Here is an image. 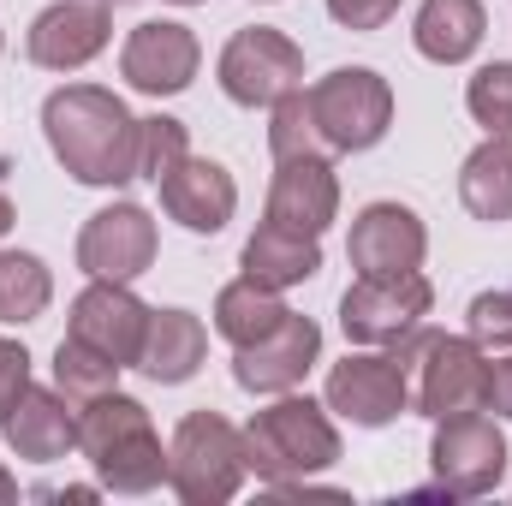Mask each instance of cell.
Returning a JSON list of instances; mask_svg holds the SVG:
<instances>
[{
  "instance_id": "6da1fadb",
  "label": "cell",
  "mask_w": 512,
  "mask_h": 506,
  "mask_svg": "<svg viewBox=\"0 0 512 506\" xmlns=\"http://www.w3.org/2000/svg\"><path fill=\"white\" fill-rule=\"evenodd\" d=\"M137 131H143V120H131V108L102 84H60L42 102V137L78 185H102V191L131 185L137 179Z\"/></svg>"
},
{
  "instance_id": "7a4b0ae2",
  "label": "cell",
  "mask_w": 512,
  "mask_h": 506,
  "mask_svg": "<svg viewBox=\"0 0 512 506\" xmlns=\"http://www.w3.org/2000/svg\"><path fill=\"white\" fill-rule=\"evenodd\" d=\"M78 447H84L96 483L114 495H149L167 483V447H161L143 399H131L120 387L78 411Z\"/></svg>"
},
{
  "instance_id": "3957f363",
  "label": "cell",
  "mask_w": 512,
  "mask_h": 506,
  "mask_svg": "<svg viewBox=\"0 0 512 506\" xmlns=\"http://www.w3.org/2000/svg\"><path fill=\"white\" fill-rule=\"evenodd\" d=\"M239 435H245V471L268 489L304 483L340 459V429H334L328 405H316L304 393H274V405H262Z\"/></svg>"
},
{
  "instance_id": "277c9868",
  "label": "cell",
  "mask_w": 512,
  "mask_h": 506,
  "mask_svg": "<svg viewBox=\"0 0 512 506\" xmlns=\"http://www.w3.org/2000/svg\"><path fill=\"white\" fill-rule=\"evenodd\" d=\"M245 435L221 411H191L179 417L167 441V489L185 506H221L245 483Z\"/></svg>"
},
{
  "instance_id": "5b68a950",
  "label": "cell",
  "mask_w": 512,
  "mask_h": 506,
  "mask_svg": "<svg viewBox=\"0 0 512 506\" xmlns=\"http://www.w3.org/2000/svg\"><path fill=\"white\" fill-rule=\"evenodd\" d=\"M328 155H364L393 131V84L376 66H334L304 90Z\"/></svg>"
},
{
  "instance_id": "8992f818",
  "label": "cell",
  "mask_w": 512,
  "mask_h": 506,
  "mask_svg": "<svg viewBox=\"0 0 512 506\" xmlns=\"http://www.w3.org/2000/svg\"><path fill=\"white\" fill-rule=\"evenodd\" d=\"M435 310V286L423 268L411 274H358L340 298V328L352 346H405Z\"/></svg>"
},
{
  "instance_id": "52a82bcc",
  "label": "cell",
  "mask_w": 512,
  "mask_h": 506,
  "mask_svg": "<svg viewBox=\"0 0 512 506\" xmlns=\"http://www.w3.org/2000/svg\"><path fill=\"white\" fill-rule=\"evenodd\" d=\"M411 370H417V411L429 423L489 405V352L471 334H423L417 328Z\"/></svg>"
},
{
  "instance_id": "ba28073f",
  "label": "cell",
  "mask_w": 512,
  "mask_h": 506,
  "mask_svg": "<svg viewBox=\"0 0 512 506\" xmlns=\"http://www.w3.org/2000/svg\"><path fill=\"white\" fill-rule=\"evenodd\" d=\"M215 78H221L227 102H239V108H274L280 96L304 90V48H298L286 30L251 24V30H239V36L221 48Z\"/></svg>"
},
{
  "instance_id": "9c48e42d",
  "label": "cell",
  "mask_w": 512,
  "mask_h": 506,
  "mask_svg": "<svg viewBox=\"0 0 512 506\" xmlns=\"http://www.w3.org/2000/svg\"><path fill=\"white\" fill-rule=\"evenodd\" d=\"M322 405L334 417H346L352 429H387V423H399L411 411V364L399 352H382V346L352 352L346 364L328 370Z\"/></svg>"
},
{
  "instance_id": "30bf717a",
  "label": "cell",
  "mask_w": 512,
  "mask_h": 506,
  "mask_svg": "<svg viewBox=\"0 0 512 506\" xmlns=\"http://www.w3.org/2000/svg\"><path fill=\"white\" fill-rule=\"evenodd\" d=\"M429 465H435V483L447 495H459V501L495 495L501 477H507V435L483 411L441 417L435 423V441H429Z\"/></svg>"
},
{
  "instance_id": "8fae6325",
  "label": "cell",
  "mask_w": 512,
  "mask_h": 506,
  "mask_svg": "<svg viewBox=\"0 0 512 506\" xmlns=\"http://www.w3.org/2000/svg\"><path fill=\"white\" fill-rule=\"evenodd\" d=\"M155 251H161V233L149 221L143 203H108L84 221L78 233V268L90 280H137L155 268Z\"/></svg>"
},
{
  "instance_id": "7c38bea8",
  "label": "cell",
  "mask_w": 512,
  "mask_h": 506,
  "mask_svg": "<svg viewBox=\"0 0 512 506\" xmlns=\"http://www.w3.org/2000/svg\"><path fill=\"white\" fill-rule=\"evenodd\" d=\"M114 42V12L108 0H54L36 12L24 30V54L42 72H84L102 48Z\"/></svg>"
},
{
  "instance_id": "4fadbf2b",
  "label": "cell",
  "mask_w": 512,
  "mask_h": 506,
  "mask_svg": "<svg viewBox=\"0 0 512 506\" xmlns=\"http://www.w3.org/2000/svg\"><path fill=\"white\" fill-rule=\"evenodd\" d=\"M143 328H149V304L131 292L126 280H90V286L72 298V322H66L72 340H84L90 352L114 358L120 370H137Z\"/></svg>"
},
{
  "instance_id": "5bb4252c",
  "label": "cell",
  "mask_w": 512,
  "mask_h": 506,
  "mask_svg": "<svg viewBox=\"0 0 512 506\" xmlns=\"http://www.w3.org/2000/svg\"><path fill=\"white\" fill-rule=\"evenodd\" d=\"M197 66H203V48H197L191 24H173V18L137 24L120 48V78L137 96H179V90H191Z\"/></svg>"
},
{
  "instance_id": "9a60e30c",
  "label": "cell",
  "mask_w": 512,
  "mask_h": 506,
  "mask_svg": "<svg viewBox=\"0 0 512 506\" xmlns=\"http://www.w3.org/2000/svg\"><path fill=\"white\" fill-rule=\"evenodd\" d=\"M316 358H322V328L310 316L286 310V322L274 334H262L251 346H233V381L245 393H292L316 370Z\"/></svg>"
},
{
  "instance_id": "2e32d148",
  "label": "cell",
  "mask_w": 512,
  "mask_h": 506,
  "mask_svg": "<svg viewBox=\"0 0 512 506\" xmlns=\"http://www.w3.org/2000/svg\"><path fill=\"white\" fill-rule=\"evenodd\" d=\"M346 256L358 274H411L423 268L429 256V227L411 203H364L352 215V239H346Z\"/></svg>"
},
{
  "instance_id": "e0dca14e",
  "label": "cell",
  "mask_w": 512,
  "mask_h": 506,
  "mask_svg": "<svg viewBox=\"0 0 512 506\" xmlns=\"http://www.w3.org/2000/svg\"><path fill=\"white\" fill-rule=\"evenodd\" d=\"M340 215V173L328 155H292V161H274V185H268V215L274 227H292V233H310L322 239Z\"/></svg>"
},
{
  "instance_id": "ac0fdd59",
  "label": "cell",
  "mask_w": 512,
  "mask_h": 506,
  "mask_svg": "<svg viewBox=\"0 0 512 506\" xmlns=\"http://www.w3.org/2000/svg\"><path fill=\"white\" fill-rule=\"evenodd\" d=\"M155 191H161V209H167L185 233H221V227L233 221V209H239L233 173H227L221 161H209V155H185Z\"/></svg>"
},
{
  "instance_id": "d6986e66",
  "label": "cell",
  "mask_w": 512,
  "mask_h": 506,
  "mask_svg": "<svg viewBox=\"0 0 512 506\" xmlns=\"http://www.w3.org/2000/svg\"><path fill=\"white\" fill-rule=\"evenodd\" d=\"M0 435L12 441V453L18 459H30V465H54V459H66L72 447H78V411L66 405V393L54 387H30L24 399H18V411L0 423Z\"/></svg>"
},
{
  "instance_id": "ffe728a7",
  "label": "cell",
  "mask_w": 512,
  "mask_h": 506,
  "mask_svg": "<svg viewBox=\"0 0 512 506\" xmlns=\"http://www.w3.org/2000/svg\"><path fill=\"white\" fill-rule=\"evenodd\" d=\"M209 358V328L203 316L191 310H149V328H143V352H137V370L161 387H179L203 370Z\"/></svg>"
},
{
  "instance_id": "44dd1931",
  "label": "cell",
  "mask_w": 512,
  "mask_h": 506,
  "mask_svg": "<svg viewBox=\"0 0 512 506\" xmlns=\"http://www.w3.org/2000/svg\"><path fill=\"white\" fill-rule=\"evenodd\" d=\"M239 268L251 274L256 286H274V292H286V286H304V280H316V274H322V239L262 221L251 239H245Z\"/></svg>"
},
{
  "instance_id": "7402d4cb",
  "label": "cell",
  "mask_w": 512,
  "mask_h": 506,
  "mask_svg": "<svg viewBox=\"0 0 512 506\" xmlns=\"http://www.w3.org/2000/svg\"><path fill=\"white\" fill-rule=\"evenodd\" d=\"M483 30H489L483 0H423L417 24H411V42L435 66H465L483 48Z\"/></svg>"
},
{
  "instance_id": "603a6c76",
  "label": "cell",
  "mask_w": 512,
  "mask_h": 506,
  "mask_svg": "<svg viewBox=\"0 0 512 506\" xmlns=\"http://www.w3.org/2000/svg\"><path fill=\"white\" fill-rule=\"evenodd\" d=\"M459 203L477 221H489V227L512 221V137H489V143H477L465 155V167H459Z\"/></svg>"
},
{
  "instance_id": "cb8c5ba5",
  "label": "cell",
  "mask_w": 512,
  "mask_h": 506,
  "mask_svg": "<svg viewBox=\"0 0 512 506\" xmlns=\"http://www.w3.org/2000/svg\"><path fill=\"white\" fill-rule=\"evenodd\" d=\"M280 322H286L280 292H274V286H256L251 274H239L233 286L215 292V334H221L227 346H251L262 334H274Z\"/></svg>"
},
{
  "instance_id": "d4e9b609",
  "label": "cell",
  "mask_w": 512,
  "mask_h": 506,
  "mask_svg": "<svg viewBox=\"0 0 512 506\" xmlns=\"http://www.w3.org/2000/svg\"><path fill=\"white\" fill-rule=\"evenodd\" d=\"M54 304V274L30 251H0V322L24 328Z\"/></svg>"
},
{
  "instance_id": "484cf974",
  "label": "cell",
  "mask_w": 512,
  "mask_h": 506,
  "mask_svg": "<svg viewBox=\"0 0 512 506\" xmlns=\"http://www.w3.org/2000/svg\"><path fill=\"white\" fill-rule=\"evenodd\" d=\"M54 387L66 393V405L72 411H84L90 399H102V393H114L120 387V364L114 358H102V352H90L84 340H60L54 346Z\"/></svg>"
},
{
  "instance_id": "4316f807",
  "label": "cell",
  "mask_w": 512,
  "mask_h": 506,
  "mask_svg": "<svg viewBox=\"0 0 512 506\" xmlns=\"http://www.w3.org/2000/svg\"><path fill=\"white\" fill-rule=\"evenodd\" d=\"M465 108L489 137H512V60H489L465 84Z\"/></svg>"
},
{
  "instance_id": "83f0119b",
  "label": "cell",
  "mask_w": 512,
  "mask_h": 506,
  "mask_svg": "<svg viewBox=\"0 0 512 506\" xmlns=\"http://www.w3.org/2000/svg\"><path fill=\"white\" fill-rule=\"evenodd\" d=\"M268 155H274V161H292V155H328L322 131H316V120H310L304 90H292V96H280V102L268 108Z\"/></svg>"
},
{
  "instance_id": "f1b7e54d",
  "label": "cell",
  "mask_w": 512,
  "mask_h": 506,
  "mask_svg": "<svg viewBox=\"0 0 512 506\" xmlns=\"http://www.w3.org/2000/svg\"><path fill=\"white\" fill-rule=\"evenodd\" d=\"M185 155H191L185 120H173V114H149V120H143V131H137V179L161 185Z\"/></svg>"
},
{
  "instance_id": "f546056e",
  "label": "cell",
  "mask_w": 512,
  "mask_h": 506,
  "mask_svg": "<svg viewBox=\"0 0 512 506\" xmlns=\"http://www.w3.org/2000/svg\"><path fill=\"white\" fill-rule=\"evenodd\" d=\"M465 334L489 352V346H507L512 352V286H495V292H477L471 310H465Z\"/></svg>"
},
{
  "instance_id": "4dcf8cb0",
  "label": "cell",
  "mask_w": 512,
  "mask_h": 506,
  "mask_svg": "<svg viewBox=\"0 0 512 506\" xmlns=\"http://www.w3.org/2000/svg\"><path fill=\"white\" fill-rule=\"evenodd\" d=\"M24 393H30V352L18 340H0V423L18 411Z\"/></svg>"
},
{
  "instance_id": "1f68e13d",
  "label": "cell",
  "mask_w": 512,
  "mask_h": 506,
  "mask_svg": "<svg viewBox=\"0 0 512 506\" xmlns=\"http://www.w3.org/2000/svg\"><path fill=\"white\" fill-rule=\"evenodd\" d=\"M393 12H399V0H328V18L346 30H382Z\"/></svg>"
},
{
  "instance_id": "d6a6232c",
  "label": "cell",
  "mask_w": 512,
  "mask_h": 506,
  "mask_svg": "<svg viewBox=\"0 0 512 506\" xmlns=\"http://www.w3.org/2000/svg\"><path fill=\"white\" fill-rule=\"evenodd\" d=\"M483 411H495V417L512 423V352L489 364V405H483Z\"/></svg>"
},
{
  "instance_id": "836d02e7",
  "label": "cell",
  "mask_w": 512,
  "mask_h": 506,
  "mask_svg": "<svg viewBox=\"0 0 512 506\" xmlns=\"http://www.w3.org/2000/svg\"><path fill=\"white\" fill-rule=\"evenodd\" d=\"M12 501H18V477L0 465V506H12Z\"/></svg>"
},
{
  "instance_id": "e575fe53",
  "label": "cell",
  "mask_w": 512,
  "mask_h": 506,
  "mask_svg": "<svg viewBox=\"0 0 512 506\" xmlns=\"http://www.w3.org/2000/svg\"><path fill=\"white\" fill-rule=\"evenodd\" d=\"M12 221H18V215H12V197H6V191H0V239H6V233H12Z\"/></svg>"
},
{
  "instance_id": "d590c367",
  "label": "cell",
  "mask_w": 512,
  "mask_h": 506,
  "mask_svg": "<svg viewBox=\"0 0 512 506\" xmlns=\"http://www.w3.org/2000/svg\"><path fill=\"white\" fill-rule=\"evenodd\" d=\"M173 6H203V0H173Z\"/></svg>"
},
{
  "instance_id": "8d00e7d4",
  "label": "cell",
  "mask_w": 512,
  "mask_h": 506,
  "mask_svg": "<svg viewBox=\"0 0 512 506\" xmlns=\"http://www.w3.org/2000/svg\"><path fill=\"white\" fill-rule=\"evenodd\" d=\"M114 6H120V0H114Z\"/></svg>"
}]
</instances>
